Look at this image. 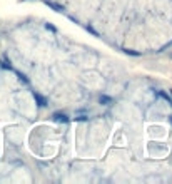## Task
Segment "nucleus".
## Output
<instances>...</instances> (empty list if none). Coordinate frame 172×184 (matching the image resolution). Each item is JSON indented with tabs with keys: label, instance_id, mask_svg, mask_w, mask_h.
Listing matches in <instances>:
<instances>
[{
	"label": "nucleus",
	"instance_id": "1",
	"mask_svg": "<svg viewBox=\"0 0 172 184\" xmlns=\"http://www.w3.org/2000/svg\"><path fill=\"white\" fill-rule=\"evenodd\" d=\"M52 117H53V121H57V122H67L69 121V117L65 114H62V112H55Z\"/></svg>",
	"mask_w": 172,
	"mask_h": 184
},
{
	"label": "nucleus",
	"instance_id": "2",
	"mask_svg": "<svg viewBox=\"0 0 172 184\" xmlns=\"http://www.w3.org/2000/svg\"><path fill=\"white\" fill-rule=\"evenodd\" d=\"M33 97H35V101L39 102V106H40V107H45V106H47V101H45V97H42V96H40V94H35V92H33Z\"/></svg>",
	"mask_w": 172,
	"mask_h": 184
},
{
	"label": "nucleus",
	"instance_id": "3",
	"mask_svg": "<svg viewBox=\"0 0 172 184\" xmlns=\"http://www.w3.org/2000/svg\"><path fill=\"white\" fill-rule=\"evenodd\" d=\"M100 104H104V106H109V104H112V99L109 96H100Z\"/></svg>",
	"mask_w": 172,
	"mask_h": 184
},
{
	"label": "nucleus",
	"instance_id": "4",
	"mask_svg": "<svg viewBox=\"0 0 172 184\" xmlns=\"http://www.w3.org/2000/svg\"><path fill=\"white\" fill-rule=\"evenodd\" d=\"M159 96L162 97V99H166L167 102H169V104H171V106H172V99H171V97H169V96H167L166 92H162V90H160V92H159Z\"/></svg>",
	"mask_w": 172,
	"mask_h": 184
},
{
	"label": "nucleus",
	"instance_id": "5",
	"mask_svg": "<svg viewBox=\"0 0 172 184\" xmlns=\"http://www.w3.org/2000/svg\"><path fill=\"white\" fill-rule=\"evenodd\" d=\"M169 59H172V52H169Z\"/></svg>",
	"mask_w": 172,
	"mask_h": 184
}]
</instances>
